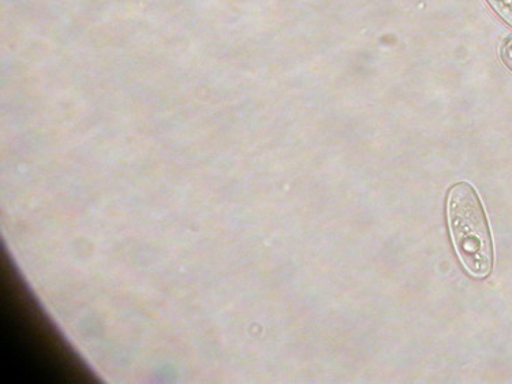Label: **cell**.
Listing matches in <instances>:
<instances>
[{
    "instance_id": "cell-2",
    "label": "cell",
    "mask_w": 512,
    "mask_h": 384,
    "mask_svg": "<svg viewBox=\"0 0 512 384\" xmlns=\"http://www.w3.org/2000/svg\"><path fill=\"white\" fill-rule=\"evenodd\" d=\"M493 11L512 28V0H487Z\"/></svg>"
},
{
    "instance_id": "cell-3",
    "label": "cell",
    "mask_w": 512,
    "mask_h": 384,
    "mask_svg": "<svg viewBox=\"0 0 512 384\" xmlns=\"http://www.w3.org/2000/svg\"><path fill=\"white\" fill-rule=\"evenodd\" d=\"M502 59L512 70V39L506 41V44H504L502 48Z\"/></svg>"
},
{
    "instance_id": "cell-1",
    "label": "cell",
    "mask_w": 512,
    "mask_h": 384,
    "mask_svg": "<svg viewBox=\"0 0 512 384\" xmlns=\"http://www.w3.org/2000/svg\"><path fill=\"white\" fill-rule=\"evenodd\" d=\"M447 221L452 245L470 277L492 272L493 241L487 214L476 189L467 182L452 186L447 197Z\"/></svg>"
}]
</instances>
